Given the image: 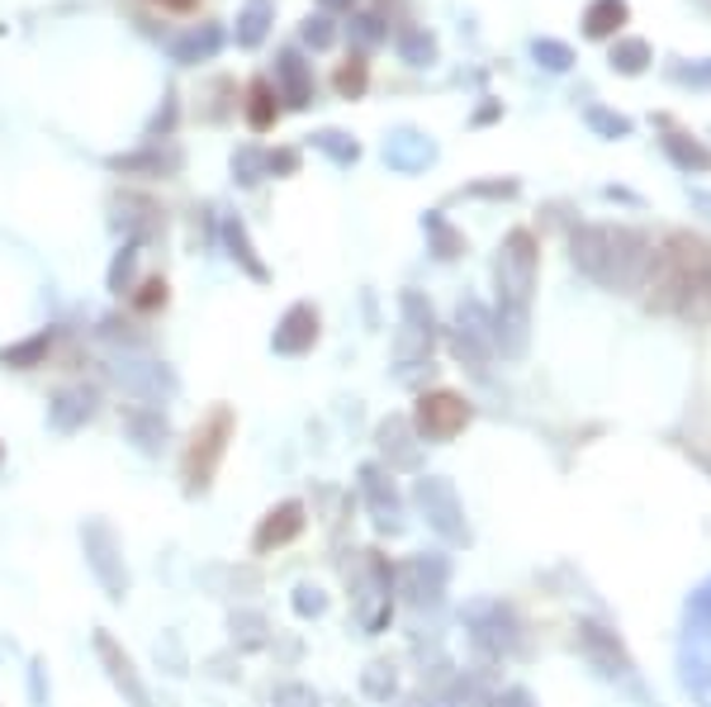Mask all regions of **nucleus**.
Returning a JSON list of instances; mask_svg holds the SVG:
<instances>
[{
    "instance_id": "obj_1",
    "label": "nucleus",
    "mask_w": 711,
    "mask_h": 707,
    "mask_svg": "<svg viewBox=\"0 0 711 707\" xmlns=\"http://www.w3.org/2000/svg\"><path fill=\"white\" fill-rule=\"evenodd\" d=\"M228 437H233V409L228 404H219V409H209L200 418V428L190 432V447L181 456V480L190 494H204L213 470H219L223 451H228Z\"/></svg>"
},
{
    "instance_id": "obj_2",
    "label": "nucleus",
    "mask_w": 711,
    "mask_h": 707,
    "mask_svg": "<svg viewBox=\"0 0 711 707\" xmlns=\"http://www.w3.org/2000/svg\"><path fill=\"white\" fill-rule=\"evenodd\" d=\"M81 541H86V556H91V570L104 585V594H110V598L129 594V570H123V560H119V541H114L110 527H104V522H86Z\"/></svg>"
},
{
    "instance_id": "obj_3",
    "label": "nucleus",
    "mask_w": 711,
    "mask_h": 707,
    "mask_svg": "<svg viewBox=\"0 0 711 707\" xmlns=\"http://www.w3.org/2000/svg\"><path fill=\"white\" fill-rule=\"evenodd\" d=\"M96 656L104 660V669H110V679H114L119 694L129 698V707H152V698H148V688H142L133 660L114 646V636H110V631H96Z\"/></svg>"
},
{
    "instance_id": "obj_4",
    "label": "nucleus",
    "mask_w": 711,
    "mask_h": 707,
    "mask_svg": "<svg viewBox=\"0 0 711 707\" xmlns=\"http://www.w3.org/2000/svg\"><path fill=\"white\" fill-rule=\"evenodd\" d=\"M299 532H304V504H280V508H271L261 518V527H257V537H252V546L266 556V551H276V546H284V541H294Z\"/></svg>"
},
{
    "instance_id": "obj_5",
    "label": "nucleus",
    "mask_w": 711,
    "mask_h": 707,
    "mask_svg": "<svg viewBox=\"0 0 711 707\" xmlns=\"http://www.w3.org/2000/svg\"><path fill=\"white\" fill-rule=\"evenodd\" d=\"M465 418H470V409L455 395H432V399H422V409H418V428L427 437H451L455 428H465Z\"/></svg>"
},
{
    "instance_id": "obj_6",
    "label": "nucleus",
    "mask_w": 711,
    "mask_h": 707,
    "mask_svg": "<svg viewBox=\"0 0 711 707\" xmlns=\"http://www.w3.org/2000/svg\"><path fill=\"white\" fill-rule=\"evenodd\" d=\"M318 338V313L309 305H294L290 313L280 318L276 328V351H284V357H299V351H309Z\"/></svg>"
},
{
    "instance_id": "obj_7",
    "label": "nucleus",
    "mask_w": 711,
    "mask_h": 707,
    "mask_svg": "<svg viewBox=\"0 0 711 707\" xmlns=\"http://www.w3.org/2000/svg\"><path fill=\"white\" fill-rule=\"evenodd\" d=\"M627 24V0H593L589 10H583V33L589 39H608Z\"/></svg>"
},
{
    "instance_id": "obj_8",
    "label": "nucleus",
    "mask_w": 711,
    "mask_h": 707,
    "mask_svg": "<svg viewBox=\"0 0 711 707\" xmlns=\"http://www.w3.org/2000/svg\"><path fill=\"white\" fill-rule=\"evenodd\" d=\"M384 157H389L394 167L413 171V167H422V162H432V143H427V138H418V133H394V138H389V148H384Z\"/></svg>"
},
{
    "instance_id": "obj_9",
    "label": "nucleus",
    "mask_w": 711,
    "mask_h": 707,
    "mask_svg": "<svg viewBox=\"0 0 711 707\" xmlns=\"http://www.w3.org/2000/svg\"><path fill=\"white\" fill-rule=\"evenodd\" d=\"M280 81H284V100L309 104V72L299 62V52H280Z\"/></svg>"
},
{
    "instance_id": "obj_10",
    "label": "nucleus",
    "mask_w": 711,
    "mask_h": 707,
    "mask_svg": "<svg viewBox=\"0 0 711 707\" xmlns=\"http://www.w3.org/2000/svg\"><path fill=\"white\" fill-rule=\"evenodd\" d=\"M81 418H91V395H77V390L58 395V404H52V428H58V432H71Z\"/></svg>"
},
{
    "instance_id": "obj_11",
    "label": "nucleus",
    "mask_w": 711,
    "mask_h": 707,
    "mask_svg": "<svg viewBox=\"0 0 711 707\" xmlns=\"http://www.w3.org/2000/svg\"><path fill=\"white\" fill-rule=\"evenodd\" d=\"M247 123L261 133L276 123V96H271V81H252V91H247Z\"/></svg>"
},
{
    "instance_id": "obj_12",
    "label": "nucleus",
    "mask_w": 711,
    "mask_h": 707,
    "mask_svg": "<svg viewBox=\"0 0 711 707\" xmlns=\"http://www.w3.org/2000/svg\"><path fill=\"white\" fill-rule=\"evenodd\" d=\"M645 62H650V43L645 39H627V43L612 48V67H617V72H627V77L645 72Z\"/></svg>"
},
{
    "instance_id": "obj_13",
    "label": "nucleus",
    "mask_w": 711,
    "mask_h": 707,
    "mask_svg": "<svg viewBox=\"0 0 711 707\" xmlns=\"http://www.w3.org/2000/svg\"><path fill=\"white\" fill-rule=\"evenodd\" d=\"M266 20H271V0H252V6L242 10V20H238V24H242V29H238V43H247V48L261 43Z\"/></svg>"
},
{
    "instance_id": "obj_14",
    "label": "nucleus",
    "mask_w": 711,
    "mask_h": 707,
    "mask_svg": "<svg viewBox=\"0 0 711 707\" xmlns=\"http://www.w3.org/2000/svg\"><path fill=\"white\" fill-rule=\"evenodd\" d=\"M43 351H48V332H39V338H29V342H20V347H6V351H0V361L29 370V366L43 361Z\"/></svg>"
},
{
    "instance_id": "obj_15",
    "label": "nucleus",
    "mask_w": 711,
    "mask_h": 707,
    "mask_svg": "<svg viewBox=\"0 0 711 707\" xmlns=\"http://www.w3.org/2000/svg\"><path fill=\"white\" fill-rule=\"evenodd\" d=\"M228 247H233V257H238L242 267L252 271L257 280H266V267H261V261L252 257V242H247V233H242V223H228Z\"/></svg>"
},
{
    "instance_id": "obj_16",
    "label": "nucleus",
    "mask_w": 711,
    "mask_h": 707,
    "mask_svg": "<svg viewBox=\"0 0 711 707\" xmlns=\"http://www.w3.org/2000/svg\"><path fill=\"white\" fill-rule=\"evenodd\" d=\"M213 48H219V29H204V39H200V33H190L186 43H176V58H181V62H194V58H209Z\"/></svg>"
},
{
    "instance_id": "obj_17",
    "label": "nucleus",
    "mask_w": 711,
    "mask_h": 707,
    "mask_svg": "<svg viewBox=\"0 0 711 707\" xmlns=\"http://www.w3.org/2000/svg\"><path fill=\"white\" fill-rule=\"evenodd\" d=\"M337 91L351 96V100L365 91V62H361V58H351V62L342 67V72H337Z\"/></svg>"
},
{
    "instance_id": "obj_18",
    "label": "nucleus",
    "mask_w": 711,
    "mask_h": 707,
    "mask_svg": "<svg viewBox=\"0 0 711 707\" xmlns=\"http://www.w3.org/2000/svg\"><path fill=\"white\" fill-rule=\"evenodd\" d=\"M664 143H669V152L679 157L683 167H711V152H707V148H698V143H683L679 133H673V138H664Z\"/></svg>"
},
{
    "instance_id": "obj_19",
    "label": "nucleus",
    "mask_w": 711,
    "mask_h": 707,
    "mask_svg": "<svg viewBox=\"0 0 711 707\" xmlns=\"http://www.w3.org/2000/svg\"><path fill=\"white\" fill-rule=\"evenodd\" d=\"M531 52H537V62H545L550 67V72H564V67L569 62H574V52H569L564 43H550V39H541L537 48H531Z\"/></svg>"
},
{
    "instance_id": "obj_20",
    "label": "nucleus",
    "mask_w": 711,
    "mask_h": 707,
    "mask_svg": "<svg viewBox=\"0 0 711 707\" xmlns=\"http://www.w3.org/2000/svg\"><path fill=\"white\" fill-rule=\"evenodd\" d=\"M133 257H138V247L129 242V247H123V252L114 257V267H110V290H123V286H129V271H133Z\"/></svg>"
},
{
    "instance_id": "obj_21",
    "label": "nucleus",
    "mask_w": 711,
    "mask_h": 707,
    "mask_svg": "<svg viewBox=\"0 0 711 707\" xmlns=\"http://www.w3.org/2000/svg\"><path fill=\"white\" fill-rule=\"evenodd\" d=\"M589 123H593V129H602V133H631V123L627 119H621V114H608V110H598V104H593V110H589Z\"/></svg>"
},
{
    "instance_id": "obj_22",
    "label": "nucleus",
    "mask_w": 711,
    "mask_h": 707,
    "mask_svg": "<svg viewBox=\"0 0 711 707\" xmlns=\"http://www.w3.org/2000/svg\"><path fill=\"white\" fill-rule=\"evenodd\" d=\"M432 52H437L432 39H422V33H408V39H403V58H408V62L422 67V62H432Z\"/></svg>"
},
{
    "instance_id": "obj_23",
    "label": "nucleus",
    "mask_w": 711,
    "mask_h": 707,
    "mask_svg": "<svg viewBox=\"0 0 711 707\" xmlns=\"http://www.w3.org/2000/svg\"><path fill=\"white\" fill-rule=\"evenodd\" d=\"M157 305H167V280H148L138 295V309H157Z\"/></svg>"
},
{
    "instance_id": "obj_24",
    "label": "nucleus",
    "mask_w": 711,
    "mask_h": 707,
    "mask_svg": "<svg viewBox=\"0 0 711 707\" xmlns=\"http://www.w3.org/2000/svg\"><path fill=\"white\" fill-rule=\"evenodd\" d=\"M318 143H323V148L337 157V162H356V143H342V133H323Z\"/></svg>"
},
{
    "instance_id": "obj_25",
    "label": "nucleus",
    "mask_w": 711,
    "mask_h": 707,
    "mask_svg": "<svg viewBox=\"0 0 711 707\" xmlns=\"http://www.w3.org/2000/svg\"><path fill=\"white\" fill-rule=\"evenodd\" d=\"M304 39H309L313 48H328V43H332V24L323 20V14H318V20L304 24Z\"/></svg>"
},
{
    "instance_id": "obj_26",
    "label": "nucleus",
    "mask_w": 711,
    "mask_h": 707,
    "mask_svg": "<svg viewBox=\"0 0 711 707\" xmlns=\"http://www.w3.org/2000/svg\"><path fill=\"white\" fill-rule=\"evenodd\" d=\"M673 81H688V86H711V67H673Z\"/></svg>"
},
{
    "instance_id": "obj_27",
    "label": "nucleus",
    "mask_w": 711,
    "mask_h": 707,
    "mask_svg": "<svg viewBox=\"0 0 711 707\" xmlns=\"http://www.w3.org/2000/svg\"><path fill=\"white\" fill-rule=\"evenodd\" d=\"M294 608L304 613V617H309V613H323V594L304 585V589H299V598H294Z\"/></svg>"
},
{
    "instance_id": "obj_28",
    "label": "nucleus",
    "mask_w": 711,
    "mask_h": 707,
    "mask_svg": "<svg viewBox=\"0 0 711 707\" xmlns=\"http://www.w3.org/2000/svg\"><path fill=\"white\" fill-rule=\"evenodd\" d=\"M233 167H242V181H257V152H242Z\"/></svg>"
},
{
    "instance_id": "obj_29",
    "label": "nucleus",
    "mask_w": 711,
    "mask_h": 707,
    "mask_svg": "<svg viewBox=\"0 0 711 707\" xmlns=\"http://www.w3.org/2000/svg\"><path fill=\"white\" fill-rule=\"evenodd\" d=\"M157 6H167V10H194V0H157Z\"/></svg>"
},
{
    "instance_id": "obj_30",
    "label": "nucleus",
    "mask_w": 711,
    "mask_h": 707,
    "mask_svg": "<svg viewBox=\"0 0 711 707\" xmlns=\"http://www.w3.org/2000/svg\"><path fill=\"white\" fill-rule=\"evenodd\" d=\"M323 6H351V0H323Z\"/></svg>"
},
{
    "instance_id": "obj_31",
    "label": "nucleus",
    "mask_w": 711,
    "mask_h": 707,
    "mask_svg": "<svg viewBox=\"0 0 711 707\" xmlns=\"http://www.w3.org/2000/svg\"><path fill=\"white\" fill-rule=\"evenodd\" d=\"M0 461H6V447H0Z\"/></svg>"
},
{
    "instance_id": "obj_32",
    "label": "nucleus",
    "mask_w": 711,
    "mask_h": 707,
    "mask_svg": "<svg viewBox=\"0 0 711 707\" xmlns=\"http://www.w3.org/2000/svg\"><path fill=\"white\" fill-rule=\"evenodd\" d=\"M702 6H711V0H702Z\"/></svg>"
}]
</instances>
